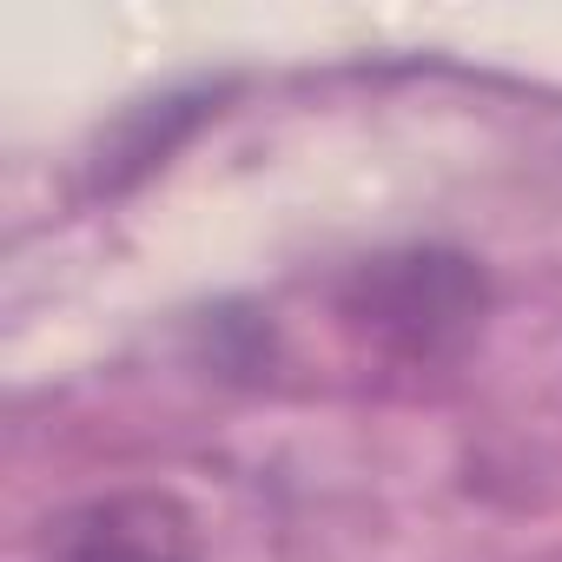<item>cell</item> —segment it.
Here are the masks:
<instances>
[{"mask_svg": "<svg viewBox=\"0 0 562 562\" xmlns=\"http://www.w3.org/2000/svg\"><path fill=\"white\" fill-rule=\"evenodd\" d=\"M41 562H205L199 522L166 490H120L60 509L41 529Z\"/></svg>", "mask_w": 562, "mask_h": 562, "instance_id": "1", "label": "cell"}]
</instances>
